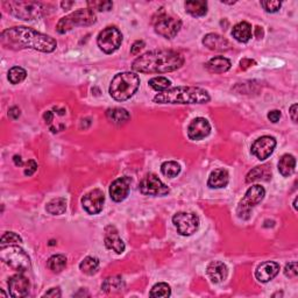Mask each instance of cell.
<instances>
[{
	"label": "cell",
	"mask_w": 298,
	"mask_h": 298,
	"mask_svg": "<svg viewBox=\"0 0 298 298\" xmlns=\"http://www.w3.org/2000/svg\"><path fill=\"white\" fill-rule=\"evenodd\" d=\"M97 21L95 12L90 9H81L62 18L56 26L60 34H65L78 26H91Z\"/></svg>",
	"instance_id": "cell-6"
},
{
	"label": "cell",
	"mask_w": 298,
	"mask_h": 298,
	"mask_svg": "<svg viewBox=\"0 0 298 298\" xmlns=\"http://www.w3.org/2000/svg\"><path fill=\"white\" fill-rule=\"evenodd\" d=\"M209 100L207 91L196 86H177L154 97V101L158 104H203Z\"/></svg>",
	"instance_id": "cell-3"
},
{
	"label": "cell",
	"mask_w": 298,
	"mask_h": 298,
	"mask_svg": "<svg viewBox=\"0 0 298 298\" xmlns=\"http://www.w3.org/2000/svg\"><path fill=\"white\" fill-rule=\"evenodd\" d=\"M106 118L112 124L120 126V125L126 124L131 116H129V113L125 108L113 107L108 108L106 111Z\"/></svg>",
	"instance_id": "cell-26"
},
{
	"label": "cell",
	"mask_w": 298,
	"mask_h": 298,
	"mask_svg": "<svg viewBox=\"0 0 298 298\" xmlns=\"http://www.w3.org/2000/svg\"><path fill=\"white\" fill-rule=\"evenodd\" d=\"M149 85H151L155 91L164 92L170 89L171 82L166 77H154L149 81Z\"/></svg>",
	"instance_id": "cell-34"
},
{
	"label": "cell",
	"mask_w": 298,
	"mask_h": 298,
	"mask_svg": "<svg viewBox=\"0 0 298 298\" xmlns=\"http://www.w3.org/2000/svg\"><path fill=\"white\" fill-rule=\"evenodd\" d=\"M280 273V265L274 261H267L261 264L255 270V277L258 282L267 283L272 281Z\"/></svg>",
	"instance_id": "cell-18"
},
{
	"label": "cell",
	"mask_w": 298,
	"mask_h": 298,
	"mask_svg": "<svg viewBox=\"0 0 298 298\" xmlns=\"http://www.w3.org/2000/svg\"><path fill=\"white\" fill-rule=\"evenodd\" d=\"M0 258L12 269L23 273L30 268V258L19 246L7 245L0 248Z\"/></svg>",
	"instance_id": "cell-7"
},
{
	"label": "cell",
	"mask_w": 298,
	"mask_h": 298,
	"mask_svg": "<svg viewBox=\"0 0 298 298\" xmlns=\"http://www.w3.org/2000/svg\"><path fill=\"white\" fill-rule=\"evenodd\" d=\"M281 118V111H278V109H273V111H270L268 113V119L272 121V123H277L278 120H280Z\"/></svg>",
	"instance_id": "cell-43"
},
{
	"label": "cell",
	"mask_w": 298,
	"mask_h": 298,
	"mask_svg": "<svg viewBox=\"0 0 298 298\" xmlns=\"http://www.w3.org/2000/svg\"><path fill=\"white\" fill-rule=\"evenodd\" d=\"M46 210H47V212L53 214V215L63 214L66 210V201L62 197L54 198L48 204H47Z\"/></svg>",
	"instance_id": "cell-29"
},
{
	"label": "cell",
	"mask_w": 298,
	"mask_h": 298,
	"mask_svg": "<svg viewBox=\"0 0 298 298\" xmlns=\"http://www.w3.org/2000/svg\"><path fill=\"white\" fill-rule=\"evenodd\" d=\"M172 222L177 229V232L184 237H189V235L196 233L199 227L198 215L191 212L176 213L172 217Z\"/></svg>",
	"instance_id": "cell-11"
},
{
	"label": "cell",
	"mask_w": 298,
	"mask_h": 298,
	"mask_svg": "<svg viewBox=\"0 0 298 298\" xmlns=\"http://www.w3.org/2000/svg\"><path fill=\"white\" fill-rule=\"evenodd\" d=\"M161 171L167 177L174 178L181 172V166L177 162H175V161H167V162L162 163V166H161Z\"/></svg>",
	"instance_id": "cell-33"
},
{
	"label": "cell",
	"mask_w": 298,
	"mask_h": 298,
	"mask_svg": "<svg viewBox=\"0 0 298 298\" xmlns=\"http://www.w3.org/2000/svg\"><path fill=\"white\" fill-rule=\"evenodd\" d=\"M171 295V289L167 283L155 284L149 292L151 297H169Z\"/></svg>",
	"instance_id": "cell-36"
},
{
	"label": "cell",
	"mask_w": 298,
	"mask_h": 298,
	"mask_svg": "<svg viewBox=\"0 0 298 298\" xmlns=\"http://www.w3.org/2000/svg\"><path fill=\"white\" fill-rule=\"evenodd\" d=\"M297 198H295V201H293V207H295V210H297Z\"/></svg>",
	"instance_id": "cell-52"
},
{
	"label": "cell",
	"mask_w": 298,
	"mask_h": 298,
	"mask_svg": "<svg viewBox=\"0 0 298 298\" xmlns=\"http://www.w3.org/2000/svg\"><path fill=\"white\" fill-rule=\"evenodd\" d=\"M72 5H73V3H72V2H70V3H66V2H63V3H62V4H61V6H62V7H63V9H64V10H69V9H70V7H71Z\"/></svg>",
	"instance_id": "cell-50"
},
{
	"label": "cell",
	"mask_w": 298,
	"mask_h": 298,
	"mask_svg": "<svg viewBox=\"0 0 298 298\" xmlns=\"http://www.w3.org/2000/svg\"><path fill=\"white\" fill-rule=\"evenodd\" d=\"M270 176H272V170L269 169L268 166L255 167L253 170L248 172V175L246 177V182L252 183L255 181H268Z\"/></svg>",
	"instance_id": "cell-27"
},
{
	"label": "cell",
	"mask_w": 298,
	"mask_h": 298,
	"mask_svg": "<svg viewBox=\"0 0 298 298\" xmlns=\"http://www.w3.org/2000/svg\"><path fill=\"white\" fill-rule=\"evenodd\" d=\"M20 108L19 107H17V106H13V107H11L10 108V111H9V117L10 118H12V119L13 120H15V119H18L19 117H20Z\"/></svg>",
	"instance_id": "cell-45"
},
{
	"label": "cell",
	"mask_w": 298,
	"mask_h": 298,
	"mask_svg": "<svg viewBox=\"0 0 298 298\" xmlns=\"http://www.w3.org/2000/svg\"><path fill=\"white\" fill-rule=\"evenodd\" d=\"M265 195H266V190L264 187L258 185V184L250 187L249 189L247 190L245 197L242 198V201L238 206L237 212H238L239 218L248 219L250 214V210H252L255 205H257L258 203L262 202Z\"/></svg>",
	"instance_id": "cell-8"
},
{
	"label": "cell",
	"mask_w": 298,
	"mask_h": 298,
	"mask_svg": "<svg viewBox=\"0 0 298 298\" xmlns=\"http://www.w3.org/2000/svg\"><path fill=\"white\" fill-rule=\"evenodd\" d=\"M105 246L108 249L113 250L117 254H123L125 252V244L119 237V233L115 226H107L105 229Z\"/></svg>",
	"instance_id": "cell-19"
},
{
	"label": "cell",
	"mask_w": 298,
	"mask_h": 298,
	"mask_svg": "<svg viewBox=\"0 0 298 298\" xmlns=\"http://www.w3.org/2000/svg\"><path fill=\"white\" fill-rule=\"evenodd\" d=\"M230 181V176L227 170L222 169H215L211 172L209 181H207V185L212 189H221V188H225Z\"/></svg>",
	"instance_id": "cell-22"
},
{
	"label": "cell",
	"mask_w": 298,
	"mask_h": 298,
	"mask_svg": "<svg viewBox=\"0 0 298 298\" xmlns=\"http://www.w3.org/2000/svg\"><path fill=\"white\" fill-rule=\"evenodd\" d=\"M38 169V163L35 162L34 160H29L28 162H27V166H26V169H25V175L26 176H32L35 171Z\"/></svg>",
	"instance_id": "cell-41"
},
{
	"label": "cell",
	"mask_w": 298,
	"mask_h": 298,
	"mask_svg": "<svg viewBox=\"0 0 298 298\" xmlns=\"http://www.w3.org/2000/svg\"><path fill=\"white\" fill-rule=\"evenodd\" d=\"M211 132V125L205 118H196L188 127V136L191 140L198 141L206 138Z\"/></svg>",
	"instance_id": "cell-16"
},
{
	"label": "cell",
	"mask_w": 298,
	"mask_h": 298,
	"mask_svg": "<svg viewBox=\"0 0 298 298\" xmlns=\"http://www.w3.org/2000/svg\"><path fill=\"white\" fill-rule=\"evenodd\" d=\"M184 64V57L174 50H152L133 62L134 71L143 73H166L175 71Z\"/></svg>",
	"instance_id": "cell-2"
},
{
	"label": "cell",
	"mask_w": 298,
	"mask_h": 298,
	"mask_svg": "<svg viewBox=\"0 0 298 298\" xmlns=\"http://www.w3.org/2000/svg\"><path fill=\"white\" fill-rule=\"evenodd\" d=\"M27 72L21 66H13L9 71V81L12 84H19L26 80Z\"/></svg>",
	"instance_id": "cell-35"
},
{
	"label": "cell",
	"mask_w": 298,
	"mask_h": 298,
	"mask_svg": "<svg viewBox=\"0 0 298 298\" xmlns=\"http://www.w3.org/2000/svg\"><path fill=\"white\" fill-rule=\"evenodd\" d=\"M206 69L214 73L226 72L231 69V61L224 56H215L207 62Z\"/></svg>",
	"instance_id": "cell-24"
},
{
	"label": "cell",
	"mask_w": 298,
	"mask_h": 298,
	"mask_svg": "<svg viewBox=\"0 0 298 298\" xmlns=\"http://www.w3.org/2000/svg\"><path fill=\"white\" fill-rule=\"evenodd\" d=\"M144 47V42L143 41H135L134 43H133V46L131 47V54L133 55H138L140 53V50L142 49Z\"/></svg>",
	"instance_id": "cell-42"
},
{
	"label": "cell",
	"mask_w": 298,
	"mask_h": 298,
	"mask_svg": "<svg viewBox=\"0 0 298 298\" xmlns=\"http://www.w3.org/2000/svg\"><path fill=\"white\" fill-rule=\"evenodd\" d=\"M139 190L146 196H164L169 194V188L155 174H148L139 184Z\"/></svg>",
	"instance_id": "cell-12"
},
{
	"label": "cell",
	"mask_w": 298,
	"mask_h": 298,
	"mask_svg": "<svg viewBox=\"0 0 298 298\" xmlns=\"http://www.w3.org/2000/svg\"><path fill=\"white\" fill-rule=\"evenodd\" d=\"M206 273L213 283H220L224 280H226L229 270H227V267L224 262L213 261L207 266Z\"/></svg>",
	"instance_id": "cell-21"
},
{
	"label": "cell",
	"mask_w": 298,
	"mask_h": 298,
	"mask_svg": "<svg viewBox=\"0 0 298 298\" xmlns=\"http://www.w3.org/2000/svg\"><path fill=\"white\" fill-rule=\"evenodd\" d=\"M125 288V283L123 281V278L120 276H113V277H108L105 280V282L101 285V289L104 290L105 292H117L120 291Z\"/></svg>",
	"instance_id": "cell-30"
},
{
	"label": "cell",
	"mask_w": 298,
	"mask_h": 298,
	"mask_svg": "<svg viewBox=\"0 0 298 298\" xmlns=\"http://www.w3.org/2000/svg\"><path fill=\"white\" fill-rule=\"evenodd\" d=\"M129 187H131V178L120 177L116 179L109 187V196L113 201L119 203L127 198L129 194Z\"/></svg>",
	"instance_id": "cell-17"
},
{
	"label": "cell",
	"mask_w": 298,
	"mask_h": 298,
	"mask_svg": "<svg viewBox=\"0 0 298 298\" xmlns=\"http://www.w3.org/2000/svg\"><path fill=\"white\" fill-rule=\"evenodd\" d=\"M296 168V159L295 156L290 155V154H285L282 156L278 161V171L282 176L284 177H289L293 174Z\"/></svg>",
	"instance_id": "cell-25"
},
{
	"label": "cell",
	"mask_w": 298,
	"mask_h": 298,
	"mask_svg": "<svg viewBox=\"0 0 298 298\" xmlns=\"http://www.w3.org/2000/svg\"><path fill=\"white\" fill-rule=\"evenodd\" d=\"M3 5L13 17L27 21L41 18L45 11V5L38 2H4Z\"/></svg>",
	"instance_id": "cell-5"
},
{
	"label": "cell",
	"mask_w": 298,
	"mask_h": 298,
	"mask_svg": "<svg viewBox=\"0 0 298 298\" xmlns=\"http://www.w3.org/2000/svg\"><path fill=\"white\" fill-rule=\"evenodd\" d=\"M123 42V34L116 27H106L98 35V47L106 54H112L119 49Z\"/></svg>",
	"instance_id": "cell-9"
},
{
	"label": "cell",
	"mask_w": 298,
	"mask_h": 298,
	"mask_svg": "<svg viewBox=\"0 0 298 298\" xmlns=\"http://www.w3.org/2000/svg\"><path fill=\"white\" fill-rule=\"evenodd\" d=\"M47 266L53 273H61L66 267V257L64 255H61V254L53 255L52 257H49Z\"/></svg>",
	"instance_id": "cell-32"
},
{
	"label": "cell",
	"mask_w": 298,
	"mask_h": 298,
	"mask_svg": "<svg viewBox=\"0 0 298 298\" xmlns=\"http://www.w3.org/2000/svg\"><path fill=\"white\" fill-rule=\"evenodd\" d=\"M261 6L268 13H275L281 9L282 3L277 2V0H265V2H261Z\"/></svg>",
	"instance_id": "cell-39"
},
{
	"label": "cell",
	"mask_w": 298,
	"mask_h": 298,
	"mask_svg": "<svg viewBox=\"0 0 298 298\" xmlns=\"http://www.w3.org/2000/svg\"><path fill=\"white\" fill-rule=\"evenodd\" d=\"M13 160H14V163H15V164H17V166H22V164H23V163H22V160H21V158H20V156L15 155V156H14V159H13Z\"/></svg>",
	"instance_id": "cell-51"
},
{
	"label": "cell",
	"mask_w": 298,
	"mask_h": 298,
	"mask_svg": "<svg viewBox=\"0 0 298 298\" xmlns=\"http://www.w3.org/2000/svg\"><path fill=\"white\" fill-rule=\"evenodd\" d=\"M185 10L192 17H204L207 13V3L206 2H187L184 4Z\"/></svg>",
	"instance_id": "cell-28"
},
{
	"label": "cell",
	"mask_w": 298,
	"mask_h": 298,
	"mask_svg": "<svg viewBox=\"0 0 298 298\" xmlns=\"http://www.w3.org/2000/svg\"><path fill=\"white\" fill-rule=\"evenodd\" d=\"M284 275L287 277H289V278L297 277V275H298V267H297V262L296 261L289 262V264L285 266Z\"/></svg>",
	"instance_id": "cell-40"
},
{
	"label": "cell",
	"mask_w": 298,
	"mask_h": 298,
	"mask_svg": "<svg viewBox=\"0 0 298 298\" xmlns=\"http://www.w3.org/2000/svg\"><path fill=\"white\" fill-rule=\"evenodd\" d=\"M2 45L9 49L30 48L42 53H52L57 42L53 38L27 27H13L2 33Z\"/></svg>",
	"instance_id": "cell-1"
},
{
	"label": "cell",
	"mask_w": 298,
	"mask_h": 298,
	"mask_svg": "<svg viewBox=\"0 0 298 298\" xmlns=\"http://www.w3.org/2000/svg\"><path fill=\"white\" fill-rule=\"evenodd\" d=\"M255 64H256L255 61L249 60V58H244V60L240 62V69L241 70H246V69H248L249 66H253Z\"/></svg>",
	"instance_id": "cell-44"
},
{
	"label": "cell",
	"mask_w": 298,
	"mask_h": 298,
	"mask_svg": "<svg viewBox=\"0 0 298 298\" xmlns=\"http://www.w3.org/2000/svg\"><path fill=\"white\" fill-rule=\"evenodd\" d=\"M140 78L134 72H120L113 78L109 85V95L118 101H125L138 91Z\"/></svg>",
	"instance_id": "cell-4"
},
{
	"label": "cell",
	"mask_w": 298,
	"mask_h": 298,
	"mask_svg": "<svg viewBox=\"0 0 298 298\" xmlns=\"http://www.w3.org/2000/svg\"><path fill=\"white\" fill-rule=\"evenodd\" d=\"M89 9L91 11H109L113 7V3L111 2H89Z\"/></svg>",
	"instance_id": "cell-37"
},
{
	"label": "cell",
	"mask_w": 298,
	"mask_h": 298,
	"mask_svg": "<svg viewBox=\"0 0 298 298\" xmlns=\"http://www.w3.org/2000/svg\"><path fill=\"white\" fill-rule=\"evenodd\" d=\"M203 45L207 49L213 50V52H226V50L231 49L230 41L221 36V35L215 33H210L205 35L203 39Z\"/></svg>",
	"instance_id": "cell-20"
},
{
	"label": "cell",
	"mask_w": 298,
	"mask_h": 298,
	"mask_svg": "<svg viewBox=\"0 0 298 298\" xmlns=\"http://www.w3.org/2000/svg\"><path fill=\"white\" fill-rule=\"evenodd\" d=\"M30 283L29 280L22 274H17L12 276L9 281L10 295L14 298H21L28 296Z\"/></svg>",
	"instance_id": "cell-15"
},
{
	"label": "cell",
	"mask_w": 298,
	"mask_h": 298,
	"mask_svg": "<svg viewBox=\"0 0 298 298\" xmlns=\"http://www.w3.org/2000/svg\"><path fill=\"white\" fill-rule=\"evenodd\" d=\"M43 118H45V120H46V123L48 124V125H50L52 124V121H53V118H54V115H53V112H50V111H48V112H46L45 115H43Z\"/></svg>",
	"instance_id": "cell-48"
},
{
	"label": "cell",
	"mask_w": 298,
	"mask_h": 298,
	"mask_svg": "<svg viewBox=\"0 0 298 298\" xmlns=\"http://www.w3.org/2000/svg\"><path fill=\"white\" fill-rule=\"evenodd\" d=\"M43 296H45V297H54V298L61 297V291H60V289H58V288H53V289H50L49 291H47Z\"/></svg>",
	"instance_id": "cell-46"
},
{
	"label": "cell",
	"mask_w": 298,
	"mask_h": 298,
	"mask_svg": "<svg viewBox=\"0 0 298 298\" xmlns=\"http://www.w3.org/2000/svg\"><path fill=\"white\" fill-rule=\"evenodd\" d=\"M232 35L235 40L239 42H242V43L248 42L250 39H252V35H253L252 26L246 21L239 22L233 27Z\"/></svg>",
	"instance_id": "cell-23"
},
{
	"label": "cell",
	"mask_w": 298,
	"mask_h": 298,
	"mask_svg": "<svg viewBox=\"0 0 298 298\" xmlns=\"http://www.w3.org/2000/svg\"><path fill=\"white\" fill-rule=\"evenodd\" d=\"M98 268H99V260L93 256H86L80 265V269L82 270V273L86 274V275H93V274H96Z\"/></svg>",
	"instance_id": "cell-31"
},
{
	"label": "cell",
	"mask_w": 298,
	"mask_h": 298,
	"mask_svg": "<svg viewBox=\"0 0 298 298\" xmlns=\"http://www.w3.org/2000/svg\"><path fill=\"white\" fill-rule=\"evenodd\" d=\"M155 32L166 39L175 38L182 27V21L178 18L169 17L164 13L160 14L154 21Z\"/></svg>",
	"instance_id": "cell-10"
},
{
	"label": "cell",
	"mask_w": 298,
	"mask_h": 298,
	"mask_svg": "<svg viewBox=\"0 0 298 298\" xmlns=\"http://www.w3.org/2000/svg\"><path fill=\"white\" fill-rule=\"evenodd\" d=\"M20 244L22 242V239L19 237L17 233L14 232H6L5 234L2 237V246H6V245H12V244Z\"/></svg>",
	"instance_id": "cell-38"
},
{
	"label": "cell",
	"mask_w": 298,
	"mask_h": 298,
	"mask_svg": "<svg viewBox=\"0 0 298 298\" xmlns=\"http://www.w3.org/2000/svg\"><path fill=\"white\" fill-rule=\"evenodd\" d=\"M297 104H293L291 107H290V116H291V119L293 123H297Z\"/></svg>",
	"instance_id": "cell-47"
},
{
	"label": "cell",
	"mask_w": 298,
	"mask_h": 298,
	"mask_svg": "<svg viewBox=\"0 0 298 298\" xmlns=\"http://www.w3.org/2000/svg\"><path fill=\"white\" fill-rule=\"evenodd\" d=\"M276 147L275 138L269 135L261 136L256 139L252 144V154L260 161H265L273 154L274 149Z\"/></svg>",
	"instance_id": "cell-13"
},
{
	"label": "cell",
	"mask_w": 298,
	"mask_h": 298,
	"mask_svg": "<svg viewBox=\"0 0 298 298\" xmlns=\"http://www.w3.org/2000/svg\"><path fill=\"white\" fill-rule=\"evenodd\" d=\"M255 36L257 39L264 38V30H262L261 27H255Z\"/></svg>",
	"instance_id": "cell-49"
},
{
	"label": "cell",
	"mask_w": 298,
	"mask_h": 298,
	"mask_svg": "<svg viewBox=\"0 0 298 298\" xmlns=\"http://www.w3.org/2000/svg\"><path fill=\"white\" fill-rule=\"evenodd\" d=\"M105 202V196L103 191L99 189H95L88 192L85 196L82 198V205H83L84 210L89 214H98L103 210Z\"/></svg>",
	"instance_id": "cell-14"
}]
</instances>
